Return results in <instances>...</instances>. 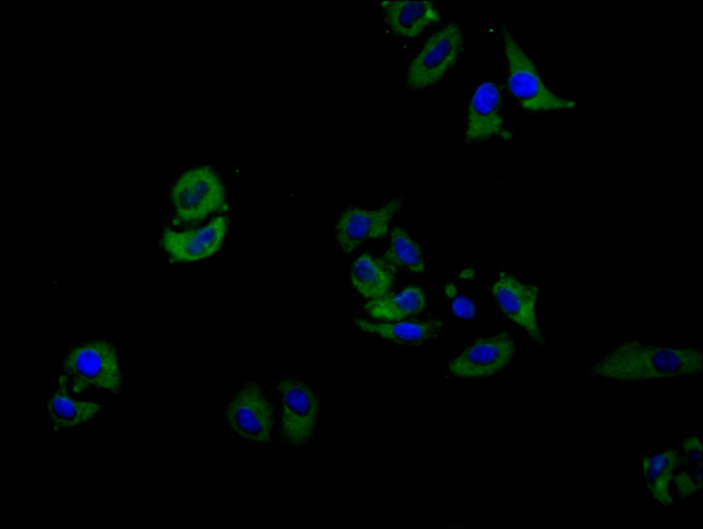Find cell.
<instances>
[{"instance_id":"6da1fadb","label":"cell","mask_w":703,"mask_h":529,"mask_svg":"<svg viewBox=\"0 0 703 529\" xmlns=\"http://www.w3.org/2000/svg\"><path fill=\"white\" fill-rule=\"evenodd\" d=\"M702 351L630 340L606 351L588 375L623 383L694 377L702 373Z\"/></svg>"},{"instance_id":"7a4b0ae2","label":"cell","mask_w":703,"mask_h":529,"mask_svg":"<svg viewBox=\"0 0 703 529\" xmlns=\"http://www.w3.org/2000/svg\"><path fill=\"white\" fill-rule=\"evenodd\" d=\"M502 36L508 65V87L519 106L529 113L565 111L576 102L551 91L543 82L533 62L516 41L505 24Z\"/></svg>"},{"instance_id":"3957f363","label":"cell","mask_w":703,"mask_h":529,"mask_svg":"<svg viewBox=\"0 0 703 529\" xmlns=\"http://www.w3.org/2000/svg\"><path fill=\"white\" fill-rule=\"evenodd\" d=\"M62 368L72 391L79 393L93 388L112 392L120 390L122 377L114 346L105 340L89 341L71 349Z\"/></svg>"},{"instance_id":"277c9868","label":"cell","mask_w":703,"mask_h":529,"mask_svg":"<svg viewBox=\"0 0 703 529\" xmlns=\"http://www.w3.org/2000/svg\"><path fill=\"white\" fill-rule=\"evenodd\" d=\"M170 198L179 221L201 222L210 214L228 210L225 188L209 166L184 172L174 184Z\"/></svg>"},{"instance_id":"5b68a950","label":"cell","mask_w":703,"mask_h":529,"mask_svg":"<svg viewBox=\"0 0 703 529\" xmlns=\"http://www.w3.org/2000/svg\"><path fill=\"white\" fill-rule=\"evenodd\" d=\"M463 49V34L458 24L449 23L433 33L408 67L407 86L416 91L440 82L457 62Z\"/></svg>"},{"instance_id":"8992f818","label":"cell","mask_w":703,"mask_h":529,"mask_svg":"<svg viewBox=\"0 0 703 529\" xmlns=\"http://www.w3.org/2000/svg\"><path fill=\"white\" fill-rule=\"evenodd\" d=\"M225 418L242 438L257 443L270 441L273 408L256 382H246L235 393L226 406Z\"/></svg>"},{"instance_id":"52a82bcc","label":"cell","mask_w":703,"mask_h":529,"mask_svg":"<svg viewBox=\"0 0 703 529\" xmlns=\"http://www.w3.org/2000/svg\"><path fill=\"white\" fill-rule=\"evenodd\" d=\"M282 402L281 429L292 445H301L312 436L319 414L317 397L308 384L286 379L277 384Z\"/></svg>"},{"instance_id":"ba28073f","label":"cell","mask_w":703,"mask_h":529,"mask_svg":"<svg viewBox=\"0 0 703 529\" xmlns=\"http://www.w3.org/2000/svg\"><path fill=\"white\" fill-rule=\"evenodd\" d=\"M515 352L512 337L500 332L476 340L448 364V371L457 377H487L504 369Z\"/></svg>"},{"instance_id":"9c48e42d","label":"cell","mask_w":703,"mask_h":529,"mask_svg":"<svg viewBox=\"0 0 703 529\" xmlns=\"http://www.w3.org/2000/svg\"><path fill=\"white\" fill-rule=\"evenodd\" d=\"M229 218L219 215L205 226L176 231L165 228L160 245L173 262H193L210 257L224 242L229 228Z\"/></svg>"},{"instance_id":"30bf717a","label":"cell","mask_w":703,"mask_h":529,"mask_svg":"<svg viewBox=\"0 0 703 529\" xmlns=\"http://www.w3.org/2000/svg\"><path fill=\"white\" fill-rule=\"evenodd\" d=\"M402 200L395 198L377 209L350 207L340 215L335 226L338 246L346 252L356 250L368 239L385 237L390 223L402 207Z\"/></svg>"},{"instance_id":"8fae6325","label":"cell","mask_w":703,"mask_h":529,"mask_svg":"<svg viewBox=\"0 0 703 529\" xmlns=\"http://www.w3.org/2000/svg\"><path fill=\"white\" fill-rule=\"evenodd\" d=\"M498 137L509 141L511 132L507 128L503 117V103L498 86L493 82L481 83L471 97L464 131L467 143H483Z\"/></svg>"},{"instance_id":"7c38bea8","label":"cell","mask_w":703,"mask_h":529,"mask_svg":"<svg viewBox=\"0 0 703 529\" xmlns=\"http://www.w3.org/2000/svg\"><path fill=\"white\" fill-rule=\"evenodd\" d=\"M492 294L505 314L522 327L538 344L544 343L535 307L538 289L523 283L514 276L500 272L491 288Z\"/></svg>"},{"instance_id":"4fadbf2b","label":"cell","mask_w":703,"mask_h":529,"mask_svg":"<svg viewBox=\"0 0 703 529\" xmlns=\"http://www.w3.org/2000/svg\"><path fill=\"white\" fill-rule=\"evenodd\" d=\"M380 6L391 30L403 38H415L441 20L439 11L430 1H382Z\"/></svg>"},{"instance_id":"5bb4252c","label":"cell","mask_w":703,"mask_h":529,"mask_svg":"<svg viewBox=\"0 0 703 529\" xmlns=\"http://www.w3.org/2000/svg\"><path fill=\"white\" fill-rule=\"evenodd\" d=\"M679 462L678 450L667 448L658 453L643 457L641 469L646 490L660 505L674 504L673 479Z\"/></svg>"},{"instance_id":"9a60e30c","label":"cell","mask_w":703,"mask_h":529,"mask_svg":"<svg viewBox=\"0 0 703 529\" xmlns=\"http://www.w3.org/2000/svg\"><path fill=\"white\" fill-rule=\"evenodd\" d=\"M68 379L65 374L58 380L54 392L46 403V410L55 430L77 427L96 416L102 409L99 403L77 400L68 392Z\"/></svg>"},{"instance_id":"2e32d148","label":"cell","mask_w":703,"mask_h":529,"mask_svg":"<svg viewBox=\"0 0 703 529\" xmlns=\"http://www.w3.org/2000/svg\"><path fill=\"white\" fill-rule=\"evenodd\" d=\"M356 325L362 331L402 344H423L437 338L442 323L438 320L376 322L357 318Z\"/></svg>"},{"instance_id":"e0dca14e","label":"cell","mask_w":703,"mask_h":529,"mask_svg":"<svg viewBox=\"0 0 703 529\" xmlns=\"http://www.w3.org/2000/svg\"><path fill=\"white\" fill-rule=\"evenodd\" d=\"M702 440L697 436H688L682 441L672 482L675 498L684 500L702 491Z\"/></svg>"},{"instance_id":"ac0fdd59","label":"cell","mask_w":703,"mask_h":529,"mask_svg":"<svg viewBox=\"0 0 703 529\" xmlns=\"http://www.w3.org/2000/svg\"><path fill=\"white\" fill-rule=\"evenodd\" d=\"M394 273L383 261L365 252L352 263L350 279L357 291L370 300L381 297L389 292Z\"/></svg>"},{"instance_id":"d6986e66","label":"cell","mask_w":703,"mask_h":529,"mask_svg":"<svg viewBox=\"0 0 703 529\" xmlns=\"http://www.w3.org/2000/svg\"><path fill=\"white\" fill-rule=\"evenodd\" d=\"M425 305L423 291L417 286L410 285L400 292L369 300L364 309L373 318L393 322L419 313Z\"/></svg>"},{"instance_id":"ffe728a7","label":"cell","mask_w":703,"mask_h":529,"mask_svg":"<svg viewBox=\"0 0 703 529\" xmlns=\"http://www.w3.org/2000/svg\"><path fill=\"white\" fill-rule=\"evenodd\" d=\"M381 259L393 272L397 268L420 273L424 271V260L419 246L400 226L391 232L390 243Z\"/></svg>"},{"instance_id":"44dd1931","label":"cell","mask_w":703,"mask_h":529,"mask_svg":"<svg viewBox=\"0 0 703 529\" xmlns=\"http://www.w3.org/2000/svg\"><path fill=\"white\" fill-rule=\"evenodd\" d=\"M452 313L463 319H471L476 314V307L471 300L463 296L456 297L452 303Z\"/></svg>"},{"instance_id":"7402d4cb","label":"cell","mask_w":703,"mask_h":529,"mask_svg":"<svg viewBox=\"0 0 703 529\" xmlns=\"http://www.w3.org/2000/svg\"><path fill=\"white\" fill-rule=\"evenodd\" d=\"M472 274H473V270H471V269H468V270H465L461 272V276H462L463 277H471V276H472Z\"/></svg>"}]
</instances>
